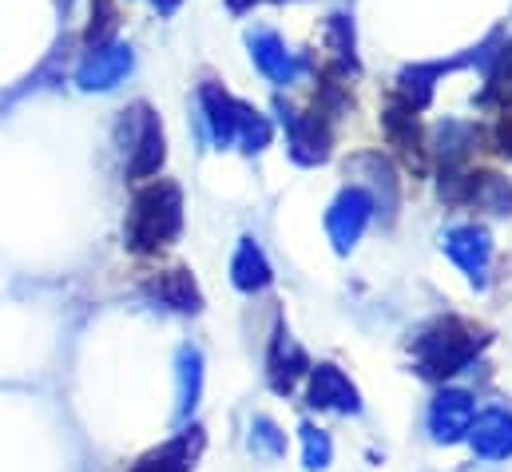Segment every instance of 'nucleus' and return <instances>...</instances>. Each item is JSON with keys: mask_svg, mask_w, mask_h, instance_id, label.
<instances>
[{"mask_svg": "<svg viewBox=\"0 0 512 472\" xmlns=\"http://www.w3.org/2000/svg\"><path fill=\"white\" fill-rule=\"evenodd\" d=\"M489 346V334L465 318H441L413 338V361L425 377H453Z\"/></svg>", "mask_w": 512, "mask_h": 472, "instance_id": "1", "label": "nucleus"}, {"mask_svg": "<svg viewBox=\"0 0 512 472\" xmlns=\"http://www.w3.org/2000/svg\"><path fill=\"white\" fill-rule=\"evenodd\" d=\"M199 104H203V119H207V131H211V139L219 143V147H231V143H239L243 151H262V147H270V139H274V123L255 112L251 104H243V100H235L227 88H219V84H203L199 88Z\"/></svg>", "mask_w": 512, "mask_h": 472, "instance_id": "2", "label": "nucleus"}, {"mask_svg": "<svg viewBox=\"0 0 512 472\" xmlns=\"http://www.w3.org/2000/svg\"><path fill=\"white\" fill-rule=\"evenodd\" d=\"M179 227H183V191L171 179H155L131 203L128 246L139 254H151L179 235Z\"/></svg>", "mask_w": 512, "mask_h": 472, "instance_id": "3", "label": "nucleus"}, {"mask_svg": "<svg viewBox=\"0 0 512 472\" xmlns=\"http://www.w3.org/2000/svg\"><path fill=\"white\" fill-rule=\"evenodd\" d=\"M441 199L449 203H469L493 215H512V183L497 171H465V167H445L441 179Z\"/></svg>", "mask_w": 512, "mask_h": 472, "instance_id": "4", "label": "nucleus"}, {"mask_svg": "<svg viewBox=\"0 0 512 472\" xmlns=\"http://www.w3.org/2000/svg\"><path fill=\"white\" fill-rule=\"evenodd\" d=\"M382 131L385 139H389V147L401 155V163L409 171L425 175V167H429V139H425V127H421V112L409 100H401L397 92H389V100H385Z\"/></svg>", "mask_w": 512, "mask_h": 472, "instance_id": "5", "label": "nucleus"}, {"mask_svg": "<svg viewBox=\"0 0 512 472\" xmlns=\"http://www.w3.org/2000/svg\"><path fill=\"white\" fill-rule=\"evenodd\" d=\"M278 119L286 127V143H290L294 163L314 167V163H326L330 159V147H334V123L330 119H322L314 108L310 112H298V108H290L282 100H278Z\"/></svg>", "mask_w": 512, "mask_h": 472, "instance_id": "6", "label": "nucleus"}, {"mask_svg": "<svg viewBox=\"0 0 512 472\" xmlns=\"http://www.w3.org/2000/svg\"><path fill=\"white\" fill-rule=\"evenodd\" d=\"M374 211H378V207H374L370 191H362V187H354V183L330 203V211H326V235H330L338 254H350V250L358 246V238L366 235Z\"/></svg>", "mask_w": 512, "mask_h": 472, "instance_id": "7", "label": "nucleus"}, {"mask_svg": "<svg viewBox=\"0 0 512 472\" xmlns=\"http://www.w3.org/2000/svg\"><path fill=\"white\" fill-rule=\"evenodd\" d=\"M124 123H128V171L131 179H147L159 171L163 163V127L159 119L151 116L147 104H135L131 112H124Z\"/></svg>", "mask_w": 512, "mask_h": 472, "instance_id": "8", "label": "nucleus"}, {"mask_svg": "<svg viewBox=\"0 0 512 472\" xmlns=\"http://www.w3.org/2000/svg\"><path fill=\"white\" fill-rule=\"evenodd\" d=\"M441 246L473 282H485L489 262H493V238L485 227H449L441 235Z\"/></svg>", "mask_w": 512, "mask_h": 472, "instance_id": "9", "label": "nucleus"}, {"mask_svg": "<svg viewBox=\"0 0 512 472\" xmlns=\"http://www.w3.org/2000/svg\"><path fill=\"white\" fill-rule=\"evenodd\" d=\"M310 405L326 409V413H342V417L362 413V397H358L354 381L338 365H318L310 373Z\"/></svg>", "mask_w": 512, "mask_h": 472, "instance_id": "10", "label": "nucleus"}, {"mask_svg": "<svg viewBox=\"0 0 512 472\" xmlns=\"http://www.w3.org/2000/svg\"><path fill=\"white\" fill-rule=\"evenodd\" d=\"M469 425H473V397L469 393L445 389V393L433 397V405H429V433H433V441L453 445V441L469 437Z\"/></svg>", "mask_w": 512, "mask_h": 472, "instance_id": "11", "label": "nucleus"}, {"mask_svg": "<svg viewBox=\"0 0 512 472\" xmlns=\"http://www.w3.org/2000/svg\"><path fill=\"white\" fill-rule=\"evenodd\" d=\"M128 72H131V48H124V44H104V48H92L88 52V60L76 72V84L84 92H108Z\"/></svg>", "mask_w": 512, "mask_h": 472, "instance_id": "12", "label": "nucleus"}, {"mask_svg": "<svg viewBox=\"0 0 512 472\" xmlns=\"http://www.w3.org/2000/svg\"><path fill=\"white\" fill-rule=\"evenodd\" d=\"M247 44H251V60H255V68L270 80V84H294V80H298L302 64H298L294 52H286V44H282L278 32L255 28V32L247 36Z\"/></svg>", "mask_w": 512, "mask_h": 472, "instance_id": "13", "label": "nucleus"}, {"mask_svg": "<svg viewBox=\"0 0 512 472\" xmlns=\"http://www.w3.org/2000/svg\"><path fill=\"white\" fill-rule=\"evenodd\" d=\"M310 369V357L306 350L286 334L278 330L274 342H270V354H266V377H270V389L274 393H294V385L306 377Z\"/></svg>", "mask_w": 512, "mask_h": 472, "instance_id": "14", "label": "nucleus"}, {"mask_svg": "<svg viewBox=\"0 0 512 472\" xmlns=\"http://www.w3.org/2000/svg\"><path fill=\"white\" fill-rule=\"evenodd\" d=\"M469 445L477 457L485 461H501L512 453V413L505 409H489L481 417H473L469 425Z\"/></svg>", "mask_w": 512, "mask_h": 472, "instance_id": "15", "label": "nucleus"}, {"mask_svg": "<svg viewBox=\"0 0 512 472\" xmlns=\"http://www.w3.org/2000/svg\"><path fill=\"white\" fill-rule=\"evenodd\" d=\"M231 282L243 294H258V290H266L274 282V270H270V262H266V254H262V246H258L255 238L239 242L235 262H231Z\"/></svg>", "mask_w": 512, "mask_h": 472, "instance_id": "16", "label": "nucleus"}, {"mask_svg": "<svg viewBox=\"0 0 512 472\" xmlns=\"http://www.w3.org/2000/svg\"><path fill=\"white\" fill-rule=\"evenodd\" d=\"M147 290H151L159 302H167L171 310H183V314H187V310H199V302H203L199 290H195V282H191V274L179 270V266H175V270H163L159 278H151Z\"/></svg>", "mask_w": 512, "mask_h": 472, "instance_id": "17", "label": "nucleus"}, {"mask_svg": "<svg viewBox=\"0 0 512 472\" xmlns=\"http://www.w3.org/2000/svg\"><path fill=\"white\" fill-rule=\"evenodd\" d=\"M326 52H330V64L358 72V52H354V24H350V16H346V12H334V16L326 20Z\"/></svg>", "mask_w": 512, "mask_h": 472, "instance_id": "18", "label": "nucleus"}, {"mask_svg": "<svg viewBox=\"0 0 512 472\" xmlns=\"http://www.w3.org/2000/svg\"><path fill=\"white\" fill-rule=\"evenodd\" d=\"M441 76V64H417V68H405L401 76H397V96L401 100H409L417 112L421 108H429V100H433V80Z\"/></svg>", "mask_w": 512, "mask_h": 472, "instance_id": "19", "label": "nucleus"}, {"mask_svg": "<svg viewBox=\"0 0 512 472\" xmlns=\"http://www.w3.org/2000/svg\"><path fill=\"white\" fill-rule=\"evenodd\" d=\"M116 24H120V0H92V20H88V32H84V44L88 48L112 44Z\"/></svg>", "mask_w": 512, "mask_h": 472, "instance_id": "20", "label": "nucleus"}, {"mask_svg": "<svg viewBox=\"0 0 512 472\" xmlns=\"http://www.w3.org/2000/svg\"><path fill=\"white\" fill-rule=\"evenodd\" d=\"M199 385H203V357H199V350H183L179 354V413L195 409Z\"/></svg>", "mask_w": 512, "mask_h": 472, "instance_id": "21", "label": "nucleus"}, {"mask_svg": "<svg viewBox=\"0 0 512 472\" xmlns=\"http://www.w3.org/2000/svg\"><path fill=\"white\" fill-rule=\"evenodd\" d=\"M298 437H302V465L310 472H322L330 469V461H334V445H330V437L318 429V425H302L298 429Z\"/></svg>", "mask_w": 512, "mask_h": 472, "instance_id": "22", "label": "nucleus"}, {"mask_svg": "<svg viewBox=\"0 0 512 472\" xmlns=\"http://www.w3.org/2000/svg\"><path fill=\"white\" fill-rule=\"evenodd\" d=\"M251 449H255L258 457H270V461H278L286 453V437L278 433V425L270 417H255V425H251Z\"/></svg>", "mask_w": 512, "mask_h": 472, "instance_id": "23", "label": "nucleus"}, {"mask_svg": "<svg viewBox=\"0 0 512 472\" xmlns=\"http://www.w3.org/2000/svg\"><path fill=\"white\" fill-rule=\"evenodd\" d=\"M493 147L505 155V159H512V104L509 108H497V123H493Z\"/></svg>", "mask_w": 512, "mask_h": 472, "instance_id": "24", "label": "nucleus"}, {"mask_svg": "<svg viewBox=\"0 0 512 472\" xmlns=\"http://www.w3.org/2000/svg\"><path fill=\"white\" fill-rule=\"evenodd\" d=\"M255 4H282V0H227V8L239 16V12H247V8H255Z\"/></svg>", "mask_w": 512, "mask_h": 472, "instance_id": "25", "label": "nucleus"}, {"mask_svg": "<svg viewBox=\"0 0 512 472\" xmlns=\"http://www.w3.org/2000/svg\"><path fill=\"white\" fill-rule=\"evenodd\" d=\"M151 4H155V8H159V12H175V8H179V4H183V0H151Z\"/></svg>", "mask_w": 512, "mask_h": 472, "instance_id": "26", "label": "nucleus"}, {"mask_svg": "<svg viewBox=\"0 0 512 472\" xmlns=\"http://www.w3.org/2000/svg\"><path fill=\"white\" fill-rule=\"evenodd\" d=\"M135 472H163V469H155L151 461H143V465H139V469H135Z\"/></svg>", "mask_w": 512, "mask_h": 472, "instance_id": "27", "label": "nucleus"}]
</instances>
